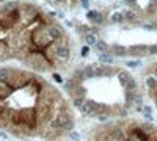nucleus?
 Returning <instances> with one entry per match:
<instances>
[{"instance_id": "nucleus-1", "label": "nucleus", "mask_w": 157, "mask_h": 141, "mask_svg": "<svg viewBox=\"0 0 157 141\" xmlns=\"http://www.w3.org/2000/svg\"><path fill=\"white\" fill-rule=\"evenodd\" d=\"M21 61L27 66L30 71L36 72V74H46V72H52V66L49 65V61L46 60V57L43 55L41 50L30 47L27 52L24 54V57L21 58Z\"/></svg>"}, {"instance_id": "nucleus-2", "label": "nucleus", "mask_w": 157, "mask_h": 141, "mask_svg": "<svg viewBox=\"0 0 157 141\" xmlns=\"http://www.w3.org/2000/svg\"><path fill=\"white\" fill-rule=\"evenodd\" d=\"M30 41H32V47L38 49V50H44L46 47H49L54 43L46 30V25H36V27H33V30L30 32Z\"/></svg>"}, {"instance_id": "nucleus-3", "label": "nucleus", "mask_w": 157, "mask_h": 141, "mask_svg": "<svg viewBox=\"0 0 157 141\" xmlns=\"http://www.w3.org/2000/svg\"><path fill=\"white\" fill-rule=\"evenodd\" d=\"M57 60L60 63V68H64L71 61V57H72V50H71V44H64V46H58L57 50Z\"/></svg>"}, {"instance_id": "nucleus-4", "label": "nucleus", "mask_w": 157, "mask_h": 141, "mask_svg": "<svg viewBox=\"0 0 157 141\" xmlns=\"http://www.w3.org/2000/svg\"><path fill=\"white\" fill-rule=\"evenodd\" d=\"M46 30H47L49 36L52 38V41H58V39H61V38L66 35L64 30L60 27V24H57V22L50 24V25H46Z\"/></svg>"}, {"instance_id": "nucleus-5", "label": "nucleus", "mask_w": 157, "mask_h": 141, "mask_svg": "<svg viewBox=\"0 0 157 141\" xmlns=\"http://www.w3.org/2000/svg\"><path fill=\"white\" fill-rule=\"evenodd\" d=\"M127 55H132L137 58H141L148 55V46L146 44H134V46H129L127 47Z\"/></svg>"}, {"instance_id": "nucleus-6", "label": "nucleus", "mask_w": 157, "mask_h": 141, "mask_svg": "<svg viewBox=\"0 0 157 141\" xmlns=\"http://www.w3.org/2000/svg\"><path fill=\"white\" fill-rule=\"evenodd\" d=\"M21 6L19 0H6L5 3H0V14H8L13 9H16Z\"/></svg>"}, {"instance_id": "nucleus-7", "label": "nucleus", "mask_w": 157, "mask_h": 141, "mask_svg": "<svg viewBox=\"0 0 157 141\" xmlns=\"http://www.w3.org/2000/svg\"><path fill=\"white\" fill-rule=\"evenodd\" d=\"M11 58H14L11 49L8 47L5 39H0V61H6V60H11Z\"/></svg>"}, {"instance_id": "nucleus-8", "label": "nucleus", "mask_w": 157, "mask_h": 141, "mask_svg": "<svg viewBox=\"0 0 157 141\" xmlns=\"http://www.w3.org/2000/svg\"><path fill=\"white\" fill-rule=\"evenodd\" d=\"M109 52L113 55V57H127V47L121 46V44H112L109 47Z\"/></svg>"}, {"instance_id": "nucleus-9", "label": "nucleus", "mask_w": 157, "mask_h": 141, "mask_svg": "<svg viewBox=\"0 0 157 141\" xmlns=\"http://www.w3.org/2000/svg\"><path fill=\"white\" fill-rule=\"evenodd\" d=\"M145 86L148 88L149 94H152V93L157 91V79H155L152 74H149V72H148V75L145 77Z\"/></svg>"}, {"instance_id": "nucleus-10", "label": "nucleus", "mask_w": 157, "mask_h": 141, "mask_svg": "<svg viewBox=\"0 0 157 141\" xmlns=\"http://www.w3.org/2000/svg\"><path fill=\"white\" fill-rule=\"evenodd\" d=\"M13 71H14V68H11V66H2L0 68V83H8V80L11 79Z\"/></svg>"}, {"instance_id": "nucleus-11", "label": "nucleus", "mask_w": 157, "mask_h": 141, "mask_svg": "<svg viewBox=\"0 0 157 141\" xmlns=\"http://www.w3.org/2000/svg\"><path fill=\"white\" fill-rule=\"evenodd\" d=\"M116 77H118V82H120V85L124 88V86H126V83H127L130 79H132V74L127 72V71H124V69H118Z\"/></svg>"}, {"instance_id": "nucleus-12", "label": "nucleus", "mask_w": 157, "mask_h": 141, "mask_svg": "<svg viewBox=\"0 0 157 141\" xmlns=\"http://www.w3.org/2000/svg\"><path fill=\"white\" fill-rule=\"evenodd\" d=\"M123 16H124V20H126V22H132V24H135V22L140 20L138 13L134 11V9H124V11H123Z\"/></svg>"}, {"instance_id": "nucleus-13", "label": "nucleus", "mask_w": 157, "mask_h": 141, "mask_svg": "<svg viewBox=\"0 0 157 141\" xmlns=\"http://www.w3.org/2000/svg\"><path fill=\"white\" fill-rule=\"evenodd\" d=\"M98 60H99V63H102V65H110V66H113V63H115V57L110 52L99 54L98 55Z\"/></svg>"}, {"instance_id": "nucleus-14", "label": "nucleus", "mask_w": 157, "mask_h": 141, "mask_svg": "<svg viewBox=\"0 0 157 141\" xmlns=\"http://www.w3.org/2000/svg\"><path fill=\"white\" fill-rule=\"evenodd\" d=\"M109 47H110V44H107L104 39H101V38H98V41H96V44H94V49L98 50L99 54H102V52H109Z\"/></svg>"}, {"instance_id": "nucleus-15", "label": "nucleus", "mask_w": 157, "mask_h": 141, "mask_svg": "<svg viewBox=\"0 0 157 141\" xmlns=\"http://www.w3.org/2000/svg\"><path fill=\"white\" fill-rule=\"evenodd\" d=\"M75 32H77V35L80 36V38H83L86 33H90V25H85V24L77 22V24H75Z\"/></svg>"}, {"instance_id": "nucleus-16", "label": "nucleus", "mask_w": 157, "mask_h": 141, "mask_svg": "<svg viewBox=\"0 0 157 141\" xmlns=\"http://www.w3.org/2000/svg\"><path fill=\"white\" fill-rule=\"evenodd\" d=\"M110 22L113 24H124V16H123V11H113L112 16H110Z\"/></svg>"}, {"instance_id": "nucleus-17", "label": "nucleus", "mask_w": 157, "mask_h": 141, "mask_svg": "<svg viewBox=\"0 0 157 141\" xmlns=\"http://www.w3.org/2000/svg\"><path fill=\"white\" fill-rule=\"evenodd\" d=\"M82 39L85 41V44L86 46H90V47H94V44H96V41H98V36L96 35H93V33H86Z\"/></svg>"}, {"instance_id": "nucleus-18", "label": "nucleus", "mask_w": 157, "mask_h": 141, "mask_svg": "<svg viewBox=\"0 0 157 141\" xmlns=\"http://www.w3.org/2000/svg\"><path fill=\"white\" fill-rule=\"evenodd\" d=\"M83 77H85V82L94 79V72H93V66L91 65H85L83 66Z\"/></svg>"}, {"instance_id": "nucleus-19", "label": "nucleus", "mask_w": 157, "mask_h": 141, "mask_svg": "<svg viewBox=\"0 0 157 141\" xmlns=\"http://www.w3.org/2000/svg\"><path fill=\"white\" fill-rule=\"evenodd\" d=\"M98 14H99V11L98 9H86V19L91 22V24H94V20L98 19Z\"/></svg>"}, {"instance_id": "nucleus-20", "label": "nucleus", "mask_w": 157, "mask_h": 141, "mask_svg": "<svg viewBox=\"0 0 157 141\" xmlns=\"http://www.w3.org/2000/svg\"><path fill=\"white\" fill-rule=\"evenodd\" d=\"M126 68H130V69H135V68H140L141 66V60L140 58H135V60H127L126 63Z\"/></svg>"}, {"instance_id": "nucleus-21", "label": "nucleus", "mask_w": 157, "mask_h": 141, "mask_svg": "<svg viewBox=\"0 0 157 141\" xmlns=\"http://www.w3.org/2000/svg\"><path fill=\"white\" fill-rule=\"evenodd\" d=\"M52 79H54L57 83H63V82H64V79L61 77V74H58V72H55V71H52Z\"/></svg>"}, {"instance_id": "nucleus-22", "label": "nucleus", "mask_w": 157, "mask_h": 141, "mask_svg": "<svg viewBox=\"0 0 157 141\" xmlns=\"http://www.w3.org/2000/svg\"><path fill=\"white\" fill-rule=\"evenodd\" d=\"M148 55H157V43L152 46H148Z\"/></svg>"}, {"instance_id": "nucleus-23", "label": "nucleus", "mask_w": 157, "mask_h": 141, "mask_svg": "<svg viewBox=\"0 0 157 141\" xmlns=\"http://www.w3.org/2000/svg\"><path fill=\"white\" fill-rule=\"evenodd\" d=\"M90 49H91V47H90V46H86V44H85V46L80 49V50H82V52H80V55H82L83 58H86V57L90 55Z\"/></svg>"}, {"instance_id": "nucleus-24", "label": "nucleus", "mask_w": 157, "mask_h": 141, "mask_svg": "<svg viewBox=\"0 0 157 141\" xmlns=\"http://www.w3.org/2000/svg\"><path fill=\"white\" fill-rule=\"evenodd\" d=\"M141 27L145 28V30H148V32H155V30H157V27H155L154 24H143Z\"/></svg>"}, {"instance_id": "nucleus-25", "label": "nucleus", "mask_w": 157, "mask_h": 141, "mask_svg": "<svg viewBox=\"0 0 157 141\" xmlns=\"http://www.w3.org/2000/svg\"><path fill=\"white\" fill-rule=\"evenodd\" d=\"M68 135H69V138L74 139V141H78V139H80V133H78V132H74V130H72V132H69Z\"/></svg>"}, {"instance_id": "nucleus-26", "label": "nucleus", "mask_w": 157, "mask_h": 141, "mask_svg": "<svg viewBox=\"0 0 157 141\" xmlns=\"http://www.w3.org/2000/svg\"><path fill=\"white\" fill-rule=\"evenodd\" d=\"M90 2L91 0H78V3H80V6L83 9H90Z\"/></svg>"}, {"instance_id": "nucleus-27", "label": "nucleus", "mask_w": 157, "mask_h": 141, "mask_svg": "<svg viewBox=\"0 0 157 141\" xmlns=\"http://www.w3.org/2000/svg\"><path fill=\"white\" fill-rule=\"evenodd\" d=\"M149 74H152L155 79H157V63H154V65H151V68H149Z\"/></svg>"}, {"instance_id": "nucleus-28", "label": "nucleus", "mask_w": 157, "mask_h": 141, "mask_svg": "<svg viewBox=\"0 0 157 141\" xmlns=\"http://www.w3.org/2000/svg\"><path fill=\"white\" fill-rule=\"evenodd\" d=\"M64 25H66V27H74V22L69 20V19H64Z\"/></svg>"}, {"instance_id": "nucleus-29", "label": "nucleus", "mask_w": 157, "mask_h": 141, "mask_svg": "<svg viewBox=\"0 0 157 141\" xmlns=\"http://www.w3.org/2000/svg\"><path fill=\"white\" fill-rule=\"evenodd\" d=\"M47 14H49V17H57V14H58V13H57V11H49Z\"/></svg>"}, {"instance_id": "nucleus-30", "label": "nucleus", "mask_w": 157, "mask_h": 141, "mask_svg": "<svg viewBox=\"0 0 157 141\" xmlns=\"http://www.w3.org/2000/svg\"><path fill=\"white\" fill-rule=\"evenodd\" d=\"M152 24H154V25H155V27H157V19H155V20H154V22H152Z\"/></svg>"}, {"instance_id": "nucleus-31", "label": "nucleus", "mask_w": 157, "mask_h": 141, "mask_svg": "<svg viewBox=\"0 0 157 141\" xmlns=\"http://www.w3.org/2000/svg\"><path fill=\"white\" fill-rule=\"evenodd\" d=\"M57 2H58V3H63V2H64V0H57Z\"/></svg>"}, {"instance_id": "nucleus-32", "label": "nucleus", "mask_w": 157, "mask_h": 141, "mask_svg": "<svg viewBox=\"0 0 157 141\" xmlns=\"http://www.w3.org/2000/svg\"><path fill=\"white\" fill-rule=\"evenodd\" d=\"M151 2H152V3H155V5H157V0H151Z\"/></svg>"}, {"instance_id": "nucleus-33", "label": "nucleus", "mask_w": 157, "mask_h": 141, "mask_svg": "<svg viewBox=\"0 0 157 141\" xmlns=\"http://www.w3.org/2000/svg\"><path fill=\"white\" fill-rule=\"evenodd\" d=\"M6 2V0H0V3H5Z\"/></svg>"}]
</instances>
